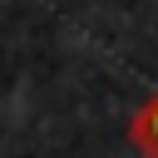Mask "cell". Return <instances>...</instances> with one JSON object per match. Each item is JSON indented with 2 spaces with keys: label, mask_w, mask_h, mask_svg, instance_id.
Segmentation results:
<instances>
[{
  "label": "cell",
  "mask_w": 158,
  "mask_h": 158,
  "mask_svg": "<svg viewBox=\"0 0 158 158\" xmlns=\"http://www.w3.org/2000/svg\"><path fill=\"white\" fill-rule=\"evenodd\" d=\"M128 138H133V148H138L143 158H158V89H153V94H148V104L133 114Z\"/></svg>",
  "instance_id": "1"
}]
</instances>
